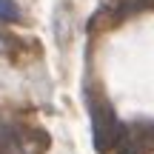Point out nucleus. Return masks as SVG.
Segmentation results:
<instances>
[{"instance_id": "7ed1b4c3", "label": "nucleus", "mask_w": 154, "mask_h": 154, "mask_svg": "<svg viewBox=\"0 0 154 154\" xmlns=\"http://www.w3.org/2000/svg\"><path fill=\"white\" fill-rule=\"evenodd\" d=\"M20 20V9L14 0H0V23H14Z\"/></svg>"}, {"instance_id": "20e7f679", "label": "nucleus", "mask_w": 154, "mask_h": 154, "mask_svg": "<svg viewBox=\"0 0 154 154\" xmlns=\"http://www.w3.org/2000/svg\"><path fill=\"white\" fill-rule=\"evenodd\" d=\"M3 49H6V37L0 34V51H3Z\"/></svg>"}, {"instance_id": "f03ea898", "label": "nucleus", "mask_w": 154, "mask_h": 154, "mask_svg": "<svg viewBox=\"0 0 154 154\" xmlns=\"http://www.w3.org/2000/svg\"><path fill=\"white\" fill-rule=\"evenodd\" d=\"M0 154H29L26 134L3 117H0Z\"/></svg>"}, {"instance_id": "f257e3e1", "label": "nucleus", "mask_w": 154, "mask_h": 154, "mask_svg": "<svg viewBox=\"0 0 154 154\" xmlns=\"http://www.w3.org/2000/svg\"><path fill=\"white\" fill-rule=\"evenodd\" d=\"M123 126L114 117L109 103L103 100H91V137H94V149L100 154H109L111 149H117L123 140Z\"/></svg>"}]
</instances>
